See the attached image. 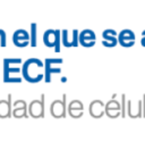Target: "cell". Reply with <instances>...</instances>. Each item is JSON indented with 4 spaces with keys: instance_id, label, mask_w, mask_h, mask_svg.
Returning <instances> with one entry per match:
<instances>
[{
    "instance_id": "cell-2",
    "label": "cell",
    "mask_w": 145,
    "mask_h": 150,
    "mask_svg": "<svg viewBox=\"0 0 145 150\" xmlns=\"http://www.w3.org/2000/svg\"><path fill=\"white\" fill-rule=\"evenodd\" d=\"M22 63L19 58H11V59H5L4 60V81L5 82H14L13 80V73L17 74L20 72V68L18 66H15L16 64Z\"/></svg>"
},
{
    "instance_id": "cell-6",
    "label": "cell",
    "mask_w": 145,
    "mask_h": 150,
    "mask_svg": "<svg viewBox=\"0 0 145 150\" xmlns=\"http://www.w3.org/2000/svg\"><path fill=\"white\" fill-rule=\"evenodd\" d=\"M13 43L19 48H24L30 43V35L25 30H17L13 34Z\"/></svg>"
},
{
    "instance_id": "cell-4",
    "label": "cell",
    "mask_w": 145,
    "mask_h": 150,
    "mask_svg": "<svg viewBox=\"0 0 145 150\" xmlns=\"http://www.w3.org/2000/svg\"><path fill=\"white\" fill-rule=\"evenodd\" d=\"M78 41L83 47L90 48L93 47L96 42V37L95 33L92 30H83L80 35H78Z\"/></svg>"
},
{
    "instance_id": "cell-10",
    "label": "cell",
    "mask_w": 145,
    "mask_h": 150,
    "mask_svg": "<svg viewBox=\"0 0 145 150\" xmlns=\"http://www.w3.org/2000/svg\"><path fill=\"white\" fill-rule=\"evenodd\" d=\"M9 105L8 103L1 100L0 101V117H8L9 116Z\"/></svg>"
},
{
    "instance_id": "cell-3",
    "label": "cell",
    "mask_w": 145,
    "mask_h": 150,
    "mask_svg": "<svg viewBox=\"0 0 145 150\" xmlns=\"http://www.w3.org/2000/svg\"><path fill=\"white\" fill-rule=\"evenodd\" d=\"M43 42L48 48H54L58 52L60 50V33L58 30H46L43 34Z\"/></svg>"
},
{
    "instance_id": "cell-12",
    "label": "cell",
    "mask_w": 145,
    "mask_h": 150,
    "mask_svg": "<svg viewBox=\"0 0 145 150\" xmlns=\"http://www.w3.org/2000/svg\"><path fill=\"white\" fill-rule=\"evenodd\" d=\"M141 43H142V46L145 47V31H143V33H142V40H141Z\"/></svg>"
},
{
    "instance_id": "cell-1",
    "label": "cell",
    "mask_w": 145,
    "mask_h": 150,
    "mask_svg": "<svg viewBox=\"0 0 145 150\" xmlns=\"http://www.w3.org/2000/svg\"><path fill=\"white\" fill-rule=\"evenodd\" d=\"M43 69H44V64L40 59L30 58L23 64L22 67L23 77L30 83H37L44 77Z\"/></svg>"
},
{
    "instance_id": "cell-11",
    "label": "cell",
    "mask_w": 145,
    "mask_h": 150,
    "mask_svg": "<svg viewBox=\"0 0 145 150\" xmlns=\"http://www.w3.org/2000/svg\"><path fill=\"white\" fill-rule=\"evenodd\" d=\"M6 46V34L2 30H0V47Z\"/></svg>"
},
{
    "instance_id": "cell-9",
    "label": "cell",
    "mask_w": 145,
    "mask_h": 150,
    "mask_svg": "<svg viewBox=\"0 0 145 150\" xmlns=\"http://www.w3.org/2000/svg\"><path fill=\"white\" fill-rule=\"evenodd\" d=\"M52 105L57 107V109L56 108H51V114L53 115L54 117H61V116H63V114H65V105L61 101H58V100L53 101Z\"/></svg>"
},
{
    "instance_id": "cell-5",
    "label": "cell",
    "mask_w": 145,
    "mask_h": 150,
    "mask_svg": "<svg viewBox=\"0 0 145 150\" xmlns=\"http://www.w3.org/2000/svg\"><path fill=\"white\" fill-rule=\"evenodd\" d=\"M135 34L130 30H122L118 35V42L120 46L125 48H129L135 45Z\"/></svg>"
},
{
    "instance_id": "cell-8",
    "label": "cell",
    "mask_w": 145,
    "mask_h": 150,
    "mask_svg": "<svg viewBox=\"0 0 145 150\" xmlns=\"http://www.w3.org/2000/svg\"><path fill=\"white\" fill-rule=\"evenodd\" d=\"M30 114L34 117L43 116V105L40 101H33L30 107Z\"/></svg>"
},
{
    "instance_id": "cell-7",
    "label": "cell",
    "mask_w": 145,
    "mask_h": 150,
    "mask_svg": "<svg viewBox=\"0 0 145 150\" xmlns=\"http://www.w3.org/2000/svg\"><path fill=\"white\" fill-rule=\"evenodd\" d=\"M102 45L106 47H115L118 43V39L116 38V31L113 30H106L102 33Z\"/></svg>"
}]
</instances>
